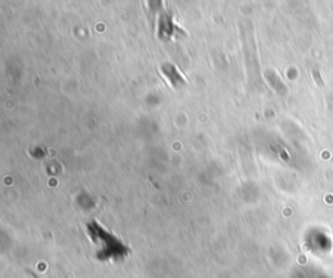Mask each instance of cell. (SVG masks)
Listing matches in <instances>:
<instances>
[{
    "label": "cell",
    "instance_id": "1",
    "mask_svg": "<svg viewBox=\"0 0 333 278\" xmlns=\"http://www.w3.org/2000/svg\"><path fill=\"white\" fill-rule=\"evenodd\" d=\"M312 77H314L315 83H316L319 87H322V89H324V87H326V83H324V81L322 79V76H320V73H319L318 69H312Z\"/></svg>",
    "mask_w": 333,
    "mask_h": 278
}]
</instances>
